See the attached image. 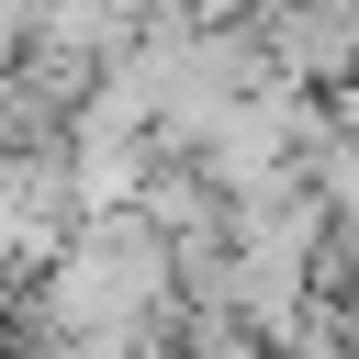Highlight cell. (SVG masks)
Here are the masks:
<instances>
[{
	"mask_svg": "<svg viewBox=\"0 0 359 359\" xmlns=\"http://www.w3.org/2000/svg\"><path fill=\"white\" fill-rule=\"evenodd\" d=\"M123 11H135V22H168V0H123Z\"/></svg>",
	"mask_w": 359,
	"mask_h": 359,
	"instance_id": "1",
	"label": "cell"
}]
</instances>
